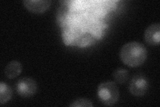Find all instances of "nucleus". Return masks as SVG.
<instances>
[{"label":"nucleus","mask_w":160,"mask_h":107,"mask_svg":"<svg viewBox=\"0 0 160 107\" xmlns=\"http://www.w3.org/2000/svg\"><path fill=\"white\" fill-rule=\"evenodd\" d=\"M12 96V90L6 83H0V104H3L10 100Z\"/></svg>","instance_id":"10"},{"label":"nucleus","mask_w":160,"mask_h":107,"mask_svg":"<svg viewBox=\"0 0 160 107\" xmlns=\"http://www.w3.org/2000/svg\"><path fill=\"white\" fill-rule=\"evenodd\" d=\"M22 71V64L18 61L13 60L9 62L5 68L4 72L9 78H14L20 74Z\"/></svg>","instance_id":"8"},{"label":"nucleus","mask_w":160,"mask_h":107,"mask_svg":"<svg viewBox=\"0 0 160 107\" xmlns=\"http://www.w3.org/2000/svg\"><path fill=\"white\" fill-rule=\"evenodd\" d=\"M69 2H65L64 4H62L58 8L57 12V22L60 27H66L68 24V17L69 13V8L68 4Z\"/></svg>","instance_id":"9"},{"label":"nucleus","mask_w":160,"mask_h":107,"mask_svg":"<svg viewBox=\"0 0 160 107\" xmlns=\"http://www.w3.org/2000/svg\"><path fill=\"white\" fill-rule=\"evenodd\" d=\"M119 56L124 64L130 67H138L146 60L148 51L142 43L132 41L123 45Z\"/></svg>","instance_id":"1"},{"label":"nucleus","mask_w":160,"mask_h":107,"mask_svg":"<svg viewBox=\"0 0 160 107\" xmlns=\"http://www.w3.org/2000/svg\"><path fill=\"white\" fill-rule=\"evenodd\" d=\"M146 42L152 45L159 44L160 41V25L159 23L149 25L144 34Z\"/></svg>","instance_id":"5"},{"label":"nucleus","mask_w":160,"mask_h":107,"mask_svg":"<svg viewBox=\"0 0 160 107\" xmlns=\"http://www.w3.org/2000/svg\"><path fill=\"white\" fill-rule=\"evenodd\" d=\"M80 31L78 29L66 25L62 30V40L63 43L67 45H77L78 40L80 35Z\"/></svg>","instance_id":"7"},{"label":"nucleus","mask_w":160,"mask_h":107,"mask_svg":"<svg viewBox=\"0 0 160 107\" xmlns=\"http://www.w3.org/2000/svg\"><path fill=\"white\" fill-rule=\"evenodd\" d=\"M149 88V81L143 74H136L130 81L129 90L135 96H142Z\"/></svg>","instance_id":"3"},{"label":"nucleus","mask_w":160,"mask_h":107,"mask_svg":"<svg viewBox=\"0 0 160 107\" xmlns=\"http://www.w3.org/2000/svg\"><path fill=\"white\" fill-rule=\"evenodd\" d=\"M129 72L128 70L123 68H118L114 70L113 72V77L116 82L119 84H123L127 82V80L129 78Z\"/></svg>","instance_id":"11"},{"label":"nucleus","mask_w":160,"mask_h":107,"mask_svg":"<svg viewBox=\"0 0 160 107\" xmlns=\"http://www.w3.org/2000/svg\"><path fill=\"white\" fill-rule=\"evenodd\" d=\"M71 107H92L93 104L92 102L87 99H78L74 100L73 103L69 105Z\"/></svg>","instance_id":"13"},{"label":"nucleus","mask_w":160,"mask_h":107,"mask_svg":"<svg viewBox=\"0 0 160 107\" xmlns=\"http://www.w3.org/2000/svg\"><path fill=\"white\" fill-rule=\"evenodd\" d=\"M37 83L33 78L24 77L19 79L16 84L18 93L24 98H29L36 93Z\"/></svg>","instance_id":"4"},{"label":"nucleus","mask_w":160,"mask_h":107,"mask_svg":"<svg viewBox=\"0 0 160 107\" xmlns=\"http://www.w3.org/2000/svg\"><path fill=\"white\" fill-rule=\"evenodd\" d=\"M94 42L95 39L92 35L89 34H82L79 36L77 42V45H78L79 47L83 48L88 46V45L93 44Z\"/></svg>","instance_id":"12"},{"label":"nucleus","mask_w":160,"mask_h":107,"mask_svg":"<svg viewBox=\"0 0 160 107\" xmlns=\"http://www.w3.org/2000/svg\"><path fill=\"white\" fill-rule=\"evenodd\" d=\"M98 96L102 103L107 106H112L119 100V88L113 82L102 83L98 86Z\"/></svg>","instance_id":"2"},{"label":"nucleus","mask_w":160,"mask_h":107,"mask_svg":"<svg viewBox=\"0 0 160 107\" xmlns=\"http://www.w3.org/2000/svg\"><path fill=\"white\" fill-rule=\"evenodd\" d=\"M23 3L29 12L39 13L46 12L51 6L52 2L48 0H26Z\"/></svg>","instance_id":"6"}]
</instances>
